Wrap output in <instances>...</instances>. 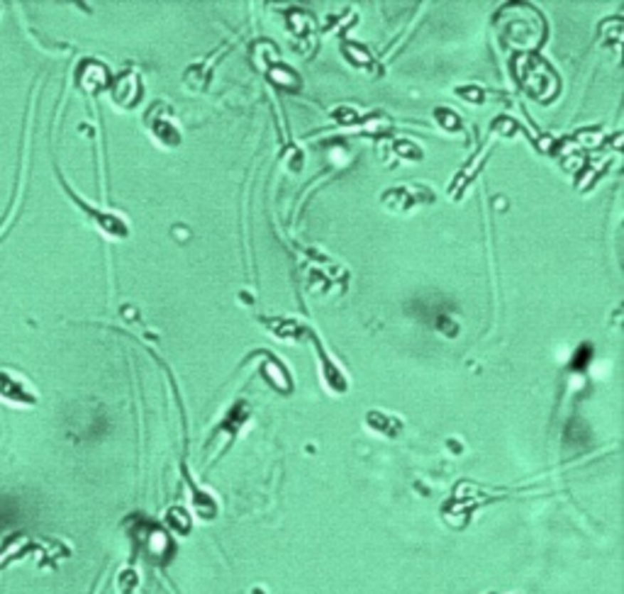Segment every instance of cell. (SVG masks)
<instances>
[{
    "instance_id": "6da1fadb",
    "label": "cell",
    "mask_w": 624,
    "mask_h": 594,
    "mask_svg": "<svg viewBox=\"0 0 624 594\" xmlns=\"http://www.w3.org/2000/svg\"><path fill=\"white\" fill-rule=\"evenodd\" d=\"M0 402L15 404V407H34L37 395L30 390V385L17 380L15 375L0 370Z\"/></svg>"
}]
</instances>
